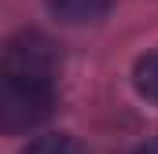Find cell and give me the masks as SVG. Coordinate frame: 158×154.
Returning <instances> with one entry per match:
<instances>
[{
    "instance_id": "cell-1",
    "label": "cell",
    "mask_w": 158,
    "mask_h": 154,
    "mask_svg": "<svg viewBox=\"0 0 158 154\" xmlns=\"http://www.w3.org/2000/svg\"><path fill=\"white\" fill-rule=\"evenodd\" d=\"M55 107V77L33 74H0V128L4 132H30Z\"/></svg>"
},
{
    "instance_id": "cell-2",
    "label": "cell",
    "mask_w": 158,
    "mask_h": 154,
    "mask_svg": "<svg viewBox=\"0 0 158 154\" xmlns=\"http://www.w3.org/2000/svg\"><path fill=\"white\" fill-rule=\"evenodd\" d=\"M48 4V11L55 15V18H63V22H99L110 7H114V0H44Z\"/></svg>"
},
{
    "instance_id": "cell-3",
    "label": "cell",
    "mask_w": 158,
    "mask_h": 154,
    "mask_svg": "<svg viewBox=\"0 0 158 154\" xmlns=\"http://www.w3.org/2000/svg\"><path fill=\"white\" fill-rule=\"evenodd\" d=\"M22 154H88L85 143L66 136V132H48V136H37Z\"/></svg>"
},
{
    "instance_id": "cell-4",
    "label": "cell",
    "mask_w": 158,
    "mask_h": 154,
    "mask_svg": "<svg viewBox=\"0 0 158 154\" xmlns=\"http://www.w3.org/2000/svg\"><path fill=\"white\" fill-rule=\"evenodd\" d=\"M132 81H136V92H140L143 99L158 103V51L143 55V59L136 63V70H132Z\"/></svg>"
},
{
    "instance_id": "cell-5",
    "label": "cell",
    "mask_w": 158,
    "mask_h": 154,
    "mask_svg": "<svg viewBox=\"0 0 158 154\" xmlns=\"http://www.w3.org/2000/svg\"><path fill=\"white\" fill-rule=\"evenodd\" d=\"M132 154H158V140H151V143H143V147H136Z\"/></svg>"
}]
</instances>
